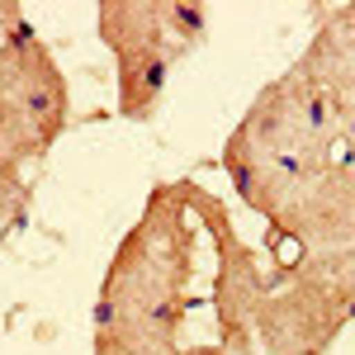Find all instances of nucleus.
<instances>
[{
	"instance_id": "nucleus-1",
	"label": "nucleus",
	"mask_w": 355,
	"mask_h": 355,
	"mask_svg": "<svg viewBox=\"0 0 355 355\" xmlns=\"http://www.w3.org/2000/svg\"><path fill=\"white\" fill-rule=\"evenodd\" d=\"M190 218V180L152 185L142 214L110 256L90 331H133L147 341L180 346V327L194 308L190 284L199 266V227Z\"/></svg>"
},
{
	"instance_id": "nucleus-2",
	"label": "nucleus",
	"mask_w": 355,
	"mask_h": 355,
	"mask_svg": "<svg viewBox=\"0 0 355 355\" xmlns=\"http://www.w3.org/2000/svg\"><path fill=\"white\" fill-rule=\"evenodd\" d=\"M71 123V90L53 48L28 24L0 38V162L24 171Z\"/></svg>"
},
{
	"instance_id": "nucleus-3",
	"label": "nucleus",
	"mask_w": 355,
	"mask_h": 355,
	"mask_svg": "<svg viewBox=\"0 0 355 355\" xmlns=\"http://www.w3.org/2000/svg\"><path fill=\"white\" fill-rule=\"evenodd\" d=\"M227 157H294V162H336L341 157V110L336 95L303 62L284 67L223 142Z\"/></svg>"
},
{
	"instance_id": "nucleus-4",
	"label": "nucleus",
	"mask_w": 355,
	"mask_h": 355,
	"mask_svg": "<svg viewBox=\"0 0 355 355\" xmlns=\"http://www.w3.org/2000/svg\"><path fill=\"white\" fill-rule=\"evenodd\" d=\"M190 209L199 232H209L214 242V279H209V308H214V327L218 346L237 355H261L256 351V327H261V308L275 294V275L261 261V251L246 242L232 223V209L218 194H209L199 180H190Z\"/></svg>"
},
{
	"instance_id": "nucleus-5",
	"label": "nucleus",
	"mask_w": 355,
	"mask_h": 355,
	"mask_svg": "<svg viewBox=\"0 0 355 355\" xmlns=\"http://www.w3.org/2000/svg\"><path fill=\"white\" fill-rule=\"evenodd\" d=\"M95 28L119 67V114L133 123L157 119L175 62L166 33V0H100Z\"/></svg>"
},
{
	"instance_id": "nucleus-6",
	"label": "nucleus",
	"mask_w": 355,
	"mask_h": 355,
	"mask_svg": "<svg viewBox=\"0 0 355 355\" xmlns=\"http://www.w3.org/2000/svg\"><path fill=\"white\" fill-rule=\"evenodd\" d=\"M266 227H270V237H279L284 246H299V251L351 246L355 242V157L341 152L336 162L313 171Z\"/></svg>"
},
{
	"instance_id": "nucleus-7",
	"label": "nucleus",
	"mask_w": 355,
	"mask_h": 355,
	"mask_svg": "<svg viewBox=\"0 0 355 355\" xmlns=\"http://www.w3.org/2000/svg\"><path fill=\"white\" fill-rule=\"evenodd\" d=\"M351 308L318 279H279L261 308L256 351L261 355H327L331 341L351 327Z\"/></svg>"
},
{
	"instance_id": "nucleus-8",
	"label": "nucleus",
	"mask_w": 355,
	"mask_h": 355,
	"mask_svg": "<svg viewBox=\"0 0 355 355\" xmlns=\"http://www.w3.org/2000/svg\"><path fill=\"white\" fill-rule=\"evenodd\" d=\"M318 81L336 95H355V5H327L318 15L313 43L299 57Z\"/></svg>"
},
{
	"instance_id": "nucleus-9",
	"label": "nucleus",
	"mask_w": 355,
	"mask_h": 355,
	"mask_svg": "<svg viewBox=\"0 0 355 355\" xmlns=\"http://www.w3.org/2000/svg\"><path fill=\"white\" fill-rule=\"evenodd\" d=\"M266 251H270V275L279 279H318L322 289H331L336 299L351 308L355 318V242L351 246H331V251H289V246L266 232Z\"/></svg>"
},
{
	"instance_id": "nucleus-10",
	"label": "nucleus",
	"mask_w": 355,
	"mask_h": 355,
	"mask_svg": "<svg viewBox=\"0 0 355 355\" xmlns=\"http://www.w3.org/2000/svg\"><path fill=\"white\" fill-rule=\"evenodd\" d=\"M166 33H171L175 57H185L190 48L204 43V33H209V10H204L199 0H166Z\"/></svg>"
},
{
	"instance_id": "nucleus-11",
	"label": "nucleus",
	"mask_w": 355,
	"mask_h": 355,
	"mask_svg": "<svg viewBox=\"0 0 355 355\" xmlns=\"http://www.w3.org/2000/svg\"><path fill=\"white\" fill-rule=\"evenodd\" d=\"M90 355H185V346L147 341L133 331H90Z\"/></svg>"
},
{
	"instance_id": "nucleus-12",
	"label": "nucleus",
	"mask_w": 355,
	"mask_h": 355,
	"mask_svg": "<svg viewBox=\"0 0 355 355\" xmlns=\"http://www.w3.org/2000/svg\"><path fill=\"white\" fill-rule=\"evenodd\" d=\"M19 24H28L24 10H19L15 0H0V33H10V28H19Z\"/></svg>"
}]
</instances>
